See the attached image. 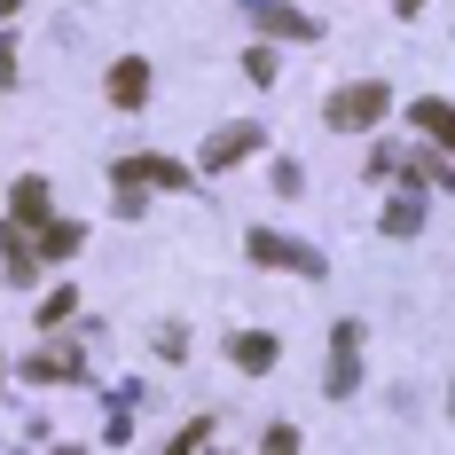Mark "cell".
Masks as SVG:
<instances>
[{
	"mask_svg": "<svg viewBox=\"0 0 455 455\" xmlns=\"http://www.w3.org/2000/svg\"><path fill=\"white\" fill-rule=\"evenodd\" d=\"M385 110H393V87L385 79H354V87H338L322 102V118L338 126V134H369V126H385Z\"/></svg>",
	"mask_w": 455,
	"mask_h": 455,
	"instance_id": "1",
	"label": "cell"
},
{
	"mask_svg": "<svg viewBox=\"0 0 455 455\" xmlns=\"http://www.w3.org/2000/svg\"><path fill=\"white\" fill-rule=\"evenodd\" d=\"M251 259H259V267H283V275L322 283V251H315V243H299V235H283V228H251Z\"/></svg>",
	"mask_w": 455,
	"mask_h": 455,
	"instance_id": "2",
	"label": "cell"
},
{
	"mask_svg": "<svg viewBox=\"0 0 455 455\" xmlns=\"http://www.w3.org/2000/svg\"><path fill=\"white\" fill-rule=\"evenodd\" d=\"M243 157H259V126H251V118L212 126V134H204V149H196V165H204V173H235Z\"/></svg>",
	"mask_w": 455,
	"mask_h": 455,
	"instance_id": "3",
	"label": "cell"
},
{
	"mask_svg": "<svg viewBox=\"0 0 455 455\" xmlns=\"http://www.w3.org/2000/svg\"><path fill=\"white\" fill-rule=\"evenodd\" d=\"M354 385H362V322H338L330 330V377H322V393L354 401Z\"/></svg>",
	"mask_w": 455,
	"mask_h": 455,
	"instance_id": "4",
	"label": "cell"
},
{
	"mask_svg": "<svg viewBox=\"0 0 455 455\" xmlns=\"http://www.w3.org/2000/svg\"><path fill=\"white\" fill-rule=\"evenodd\" d=\"M118 181H141V188H188V165H181V157H157V149H141V157H118Z\"/></svg>",
	"mask_w": 455,
	"mask_h": 455,
	"instance_id": "5",
	"label": "cell"
},
{
	"mask_svg": "<svg viewBox=\"0 0 455 455\" xmlns=\"http://www.w3.org/2000/svg\"><path fill=\"white\" fill-rule=\"evenodd\" d=\"M251 24H259V32H275V40H322L315 16H299V8H283V0H259V8H251Z\"/></svg>",
	"mask_w": 455,
	"mask_h": 455,
	"instance_id": "6",
	"label": "cell"
},
{
	"mask_svg": "<svg viewBox=\"0 0 455 455\" xmlns=\"http://www.w3.org/2000/svg\"><path fill=\"white\" fill-rule=\"evenodd\" d=\"M110 102H118V110H141V102H149V63H141V55H118V63H110Z\"/></svg>",
	"mask_w": 455,
	"mask_h": 455,
	"instance_id": "7",
	"label": "cell"
},
{
	"mask_svg": "<svg viewBox=\"0 0 455 455\" xmlns=\"http://www.w3.org/2000/svg\"><path fill=\"white\" fill-rule=\"evenodd\" d=\"M24 377H32V385H79V377H87V362H79L71 346H63V354L47 346V354H32V362H24Z\"/></svg>",
	"mask_w": 455,
	"mask_h": 455,
	"instance_id": "8",
	"label": "cell"
},
{
	"mask_svg": "<svg viewBox=\"0 0 455 455\" xmlns=\"http://www.w3.org/2000/svg\"><path fill=\"white\" fill-rule=\"evenodd\" d=\"M409 118H416V134H432V141H440V149L455 157V102L424 94V102H409Z\"/></svg>",
	"mask_w": 455,
	"mask_h": 455,
	"instance_id": "9",
	"label": "cell"
},
{
	"mask_svg": "<svg viewBox=\"0 0 455 455\" xmlns=\"http://www.w3.org/2000/svg\"><path fill=\"white\" fill-rule=\"evenodd\" d=\"M228 362L251 369V377H267V369H275V338H267V330H243V338H228Z\"/></svg>",
	"mask_w": 455,
	"mask_h": 455,
	"instance_id": "10",
	"label": "cell"
},
{
	"mask_svg": "<svg viewBox=\"0 0 455 455\" xmlns=\"http://www.w3.org/2000/svg\"><path fill=\"white\" fill-rule=\"evenodd\" d=\"M385 235H401V243H409L416 228H424V188H401V196H393V204H385Z\"/></svg>",
	"mask_w": 455,
	"mask_h": 455,
	"instance_id": "11",
	"label": "cell"
},
{
	"mask_svg": "<svg viewBox=\"0 0 455 455\" xmlns=\"http://www.w3.org/2000/svg\"><path fill=\"white\" fill-rule=\"evenodd\" d=\"M8 220H16V228H40V220H47V181H40V173H32V181H16Z\"/></svg>",
	"mask_w": 455,
	"mask_h": 455,
	"instance_id": "12",
	"label": "cell"
},
{
	"mask_svg": "<svg viewBox=\"0 0 455 455\" xmlns=\"http://www.w3.org/2000/svg\"><path fill=\"white\" fill-rule=\"evenodd\" d=\"M79 243H87V228H79V220H40V251H47V259H71Z\"/></svg>",
	"mask_w": 455,
	"mask_h": 455,
	"instance_id": "13",
	"label": "cell"
},
{
	"mask_svg": "<svg viewBox=\"0 0 455 455\" xmlns=\"http://www.w3.org/2000/svg\"><path fill=\"white\" fill-rule=\"evenodd\" d=\"M71 307H79V291H71V283H63V291H47V299H40V330H55Z\"/></svg>",
	"mask_w": 455,
	"mask_h": 455,
	"instance_id": "14",
	"label": "cell"
},
{
	"mask_svg": "<svg viewBox=\"0 0 455 455\" xmlns=\"http://www.w3.org/2000/svg\"><path fill=\"white\" fill-rule=\"evenodd\" d=\"M204 440H212V416H196V424H181V432H173V455H188V448H204Z\"/></svg>",
	"mask_w": 455,
	"mask_h": 455,
	"instance_id": "15",
	"label": "cell"
},
{
	"mask_svg": "<svg viewBox=\"0 0 455 455\" xmlns=\"http://www.w3.org/2000/svg\"><path fill=\"white\" fill-rule=\"evenodd\" d=\"M243 71H251V79L267 87V79H275V47H251V55H243Z\"/></svg>",
	"mask_w": 455,
	"mask_h": 455,
	"instance_id": "16",
	"label": "cell"
},
{
	"mask_svg": "<svg viewBox=\"0 0 455 455\" xmlns=\"http://www.w3.org/2000/svg\"><path fill=\"white\" fill-rule=\"evenodd\" d=\"M118 220H141V181H118Z\"/></svg>",
	"mask_w": 455,
	"mask_h": 455,
	"instance_id": "17",
	"label": "cell"
},
{
	"mask_svg": "<svg viewBox=\"0 0 455 455\" xmlns=\"http://www.w3.org/2000/svg\"><path fill=\"white\" fill-rule=\"evenodd\" d=\"M0 87H16V47H8V32H0Z\"/></svg>",
	"mask_w": 455,
	"mask_h": 455,
	"instance_id": "18",
	"label": "cell"
},
{
	"mask_svg": "<svg viewBox=\"0 0 455 455\" xmlns=\"http://www.w3.org/2000/svg\"><path fill=\"white\" fill-rule=\"evenodd\" d=\"M393 8H401V16H416V8H424V0H393Z\"/></svg>",
	"mask_w": 455,
	"mask_h": 455,
	"instance_id": "19",
	"label": "cell"
},
{
	"mask_svg": "<svg viewBox=\"0 0 455 455\" xmlns=\"http://www.w3.org/2000/svg\"><path fill=\"white\" fill-rule=\"evenodd\" d=\"M243 8H259V0H243Z\"/></svg>",
	"mask_w": 455,
	"mask_h": 455,
	"instance_id": "20",
	"label": "cell"
}]
</instances>
